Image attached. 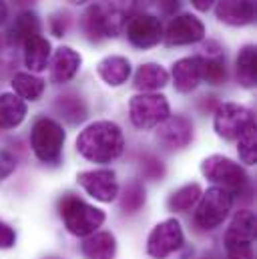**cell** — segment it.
Instances as JSON below:
<instances>
[{
	"label": "cell",
	"instance_id": "cell-1",
	"mask_svg": "<svg viewBox=\"0 0 257 259\" xmlns=\"http://www.w3.org/2000/svg\"><path fill=\"white\" fill-rule=\"evenodd\" d=\"M125 149L123 131L113 121H97L89 125L76 139V151L93 163H111Z\"/></svg>",
	"mask_w": 257,
	"mask_h": 259
},
{
	"label": "cell",
	"instance_id": "cell-2",
	"mask_svg": "<svg viewBox=\"0 0 257 259\" xmlns=\"http://www.w3.org/2000/svg\"><path fill=\"white\" fill-rule=\"evenodd\" d=\"M59 211L66 229L78 237L93 235L105 221V213L101 209L84 203L74 195H64L59 203Z\"/></svg>",
	"mask_w": 257,
	"mask_h": 259
},
{
	"label": "cell",
	"instance_id": "cell-3",
	"mask_svg": "<svg viewBox=\"0 0 257 259\" xmlns=\"http://www.w3.org/2000/svg\"><path fill=\"white\" fill-rule=\"evenodd\" d=\"M30 145L34 155L49 165H57L63 157V147H64V131L63 127L53 121V119H38L32 125V133H30Z\"/></svg>",
	"mask_w": 257,
	"mask_h": 259
},
{
	"label": "cell",
	"instance_id": "cell-4",
	"mask_svg": "<svg viewBox=\"0 0 257 259\" xmlns=\"http://www.w3.org/2000/svg\"><path fill=\"white\" fill-rule=\"evenodd\" d=\"M169 101L163 95L143 93L135 95L128 103V117L137 129H153L169 117Z\"/></svg>",
	"mask_w": 257,
	"mask_h": 259
},
{
	"label": "cell",
	"instance_id": "cell-5",
	"mask_svg": "<svg viewBox=\"0 0 257 259\" xmlns=\"http://www.w3.org/2000/svg\"><path fill=\"white\" fill-rule=\"evenodd\" d=\"M233 197L221 187H211L201 195V203L195 211V223L201 229H215L223 223L227 213L231 211Z\"/></svg>",
	"mask_w": 257,
	"mask_h": 259
},
{
	"label": "cell",
	"instance_id": "cell-6",
	"mask_svg": "<svg viewBox=\"0 0 257 259\" xmlns=\"http://www.w3.org/2000/svg\"><path fill=\"white\" fill-rule=\"evenodd\" d=\"M201 173L221 185V189L225 191H239L245 183H247V175L243 171V167H239L235 161H231L229 157H223V155H211L207 157L203 163H201Z\"/></svg>",
	"mask_w": 257,
	"mask_h": 259
},
{
	"label": "cell",
	"instance_id": "cell-7",
	"mask_svg": "<svg viewBox=\"0 0 257 259\" xmlns=\"http://www.w3.org/2000/svg\"><path fill=\"white\" fill-rule=\"evenodd\" d=\"M255 125L253 113L237 103H223L215 111V131L221 139L233 141L239 139L249 127Z\"/></svg>",
	"mask_w": 257,
	"mask_h": 259
},
{
	"label": "cell",
	"instance_id": "cell-8",
	"mask_svg": "<svg viewBox=\"0 0 257 259\" xmlns=\"http://www.w3.org/2000/svg\"><path fill=\"white\" fill-rule=\"evenodd\" d=\"M149 2L151 0H101L99 4H95L103 20L105 34L117 36L125 26V20L141 12V8H145Z\"/></svg>",
	"mask_w": 257,
	"mask_h": 259
},
{
	"label": "cell",
	"instance_id": "cell-9",
	"mask_svg": "<svg viewBox=\"0 0 257 259\" xmlns=\"http://www.w3.org/2000/svg\"><path fill=\"white\" fill-rule=\"evenodd\" d=\"M183 239L185 237H183L181 223L177 219H167L151 231L147 241V251L151 257L165 259L183 245Z\"/></svg>",
	"mask_w": 257,
	"mask_h": 259
},
{
	"label": "cell",
	"instance_id": "cell-10",
	"mask_svg": "<svg viewBox=\"0 0 257 259\" xmlns=\"http://www.w3.org/2000/svg\"><path fill=\"white\" fill-rule=\"evenodd\" d=\"M127 38L137 49H151L163 38V24L157 16L137 12L127 22Z\"/></svg>",
	"mask_w": 257,
	"mask_h": 259
},
{
	"label": "cell",
	"instance_id": "cell-11",
	"mask_svg": "<svg viewBox=\"0 0 257 259\" xmlns=\"http://www.w3.org/2000/svg\"><path fill=\"white\" fill-rule=\"evenodd\" d=\"M78 185L97 201L111 203L119 195V183L117 175L111 169H93V171H82L76 175Z\"/></svg>",
	"mask_w": 257,
	"mask_h": 259
},
{
	"label": "cell",
	"instance_id": "cell-12",
	"mask_svg": "<svg viewBox=\"0 0 257 259\" xmlns=\"http://www.w3.org/2000/svg\"><path fill=\"white\" fill-rule=\"evenodd\" d=\"M165 42L169 47H185V45H195L199 40H203L205 36V26L203 22L193 16V14H179L175 16L169 26L167 32L163 34Z\"/></svg>",
	"mask_w": 257,
	"mask_h": 259
},
{
	"label": "cell",
	"instance_id": "cell-13",
	"mask_svg": "<svg viewBox=\"0 0 257 259\" xmlns=\"http://www.w3.org/2000/svg\"><path fill=\"white\" fill-rule=\"evenodd\" d=\"M253 237H255V215H253V211L243 209L233 217V221L225 233V247H227V251L251 247Z\"/></svg>",
	"mask_w": 257,
	"mask_h": 259
},
{
	"label": "cell",
	"instance_id": "cell-14",
	"mask_svg": "<svg viewBox=\"0 0 257 259\" xmlns=\"http://www.w3.org/2000/svg\"><path fill=\"white\" fill-rule=\"evenodd\" d=\"M157 137L167 149H183L193 139L191 121L185 117H167L161 123Z\"/></svg>",
	"mask_w": 257,
	"mask_h": 259
},
{
	"label": "cell",
	"instance_id": "cell-15",
	"mask_svg": "<svg viewBox=\"0 0 257 259\" xmlns=\"http://www.w3.org/2000/svg\"><path fill=\"white\" fill-rule=\"evenodd\" d=\"M215 14L229 26H245L255 18V6L251 0H217Z\"/></svg>",
	"mask_w": 257,
	"mask_h": 259
},
{
	"label": "cell",
	"instance_id": "cell-16",
	"mask_svg": "<svg viewBox=\"0 0 257 259\" xmlns=\"http://www.w3.org/2000/svg\"><path fill=\"white\" fill-rule=\"evenodd\" d=\"M80 55L76 51H72L70 47H61L57 49L55 57H53V65H51V78L57 84H63L74 78V74L80 68Z\"/></svg>",
	"mask_w": 257,
	"mask_h": 259
},
{
	"label": "cell",
	"instance_id": "cell-17",
	"mask_svg": "<svg viewBox=\"0 0 257 259\" xmlns=\"http://www.w3.org/2000/svg\"><path fill=\"white\" fill-rule=\"evenodd\" d=\"M173 82L179 93H191L201 82L199 57H187L173 65Z\"/></svg>",
	"mask_w": 257,
	"mask_h": 259
},
{
	"label": "cell",
	"instance_id": "cell-18",
	"mask_svg": "<svg viewBox=\"0 0 257 259\" xmlns=\"http://www.w3.org/2000/svg\"><path fill=\"white\" fill-rule=\"evenodd\" d=\"M26 117V103L14 93L0 95V129H14Z\"/></svg>",
	"mask_w": 257,
	"mask_h": 259
},
{
	"label": "cell",
	"instance_id": "cell-19",
	"mask_svg": "<svg viewBox=\"0 0 257 259\" xmlns=\"http://www.w3.org/2000/svg\"><path fill=\"white\" fill-rule=\"evenodd\" d=\"M97 72L109 87H121L131 76V63L125 57H107L97 65Z\"/></svg>",
	"mask_w": 257,
	"mask_h": 259
},
{
	"label": "cell",
	"instance_id": "cell-20",
	"mask_svg": "<svg viewBox=\"0 0 257 259\" xmlns=\"http://www.w3.org/2000/svg\"><path fill=\"white\" fill-rule=\"evenodd\" d=\"M169 82V72L161 65H141L135 72V89L143 93H153Z\"/></svg>",
	"mask_w": 257,
	"mask_h": 259
},
{
	"label": "cell",
	"instance_id": "cell-21",
	"mask_svg": "<svg viewBox=\"0 0 257 259\" xmlns=\"http://www.w3.org/2000/svg\"><path fill=\"white\" fill-rule=\"evenodd\" d=\"M51 59V42L45 36H34L28 42H24V65L30 68V72H42L49 66Z\"/></svg>",
	"mask_w": 257,
	"mask_h": 259
},
{
	"label": "cell",
	"instance_id": "cell-22",
	"mask_svg": "<svg viewBox=\"0 0 257 259\" xmlns=\"http://www.w3.org/2000/svg\"><path fill=\"white\" fill-rule=\"evenodd\" d=\"M117 241L111 233H93L82 243V255L87 259H113Z\"/></svg>",
	"mask_w": 257,
	"mask_h": 259
},
{
	"label": "cell",
	"instance_id": "cell-23",
	"mask_svg": "<svg viewBox=\"0 0 257 259\" xmlns=\"http://www.w3.org/2000/svg\"><path fill=\"white\" fill-rule=\"evenodd\" d=\"M12 89L22 101H38L45 93V80L32 72H18L12 78Z\"/></svg>",
	"mask_w": 257,
	"mask_h": 259
},
{
	"label": "cell",
	"instance_id": "cell-24",
	"mask_svg": "<svg viewBox=\"0 0 257 259\" xmlns=\"http://www.w3.org/2000/svg\"><path fill=\"white\" fill-rule=\"evenodd\" d=\"M8 34H10L12 40H16L20 45L28 42L30 38H34V36L40 34V20H38V16L34 12H22L14 20V24L10 26V32Z\"/></svg>",
	"mask_w": 257,
	"mask_h": 259
},
{
	"label": "cell",
	"instance_id": "cell-25",
	"mask_svg": "<svg viewBox=\"0 0 257 259\" xmlns=\"http://www.w3.org/2000/svg\"><path fill=\"white\" fill-rule=\"evenodd\" d=\"M255 47L247 45L239 51L237 55V78L243 87L251 89L255 87L257 80V72H255Z\"/></svg>",
	"mask_w": 257,
	"mask_h": 259
},
{
	"label": "cell",
	"instance_id": "cell-26",
	"mask_svg": "<svg viewBox=\"0 0 257 259\" xmlns=\"http://www.w3.org/2000/svg\"><path fill=\"white\" fill-rule=\"evenodd\" d=\"M201 195L203 193H201L199 183H189V185H183L181 189H177L171 195L167 205H169L171 211H189L193 205H197Z\"/></svg>",
	"mask_w": 257,
	"mask_h": 259
},
{
	"label": "cell",
	"instance_id": "cell-27",
	"mask_svg": "<svg viewBox=\"0 0 257 259\" xmlns=\"http://www.w3.org/2000/svg\"><path fill=\"white\" fill-rule=\"evenodd\" d=\"M199 68H201V80L209 84H221L227 78L225 65L215 57H207V59L199 57Z\"/></svg>",
	"mask_w": 257,
	"mask_h": 259
},
{
	"label": "cell",
	"instance_id": "cell-28",
	"mask_svg": "<svg viewBox=\"0 0 257 259\" xmlns=\"http://www.w3.org/2000/svg\"><path fill=\"white\" fill-rule=\"evenodd\" d=\"M57 109L63 113V117L68 123H80L87 117V107L80 101V97H61L57 103Z\"/></svg>",
	"mask_w": 257,
	"mask_h": 259
},
{
	"label": "cell",
	"instance_id": "cell-29",
	"mask_svg": "<svg viewBox=\"0 0 257 259\" xmlns=\"http://www.w3.org/2000/svg\"><path fill=\"white\" fill-rule=\"evenodd\" d=\"M255 143H257V135H255V125L249 127L245 131L241 137H239V157L245 165H255L257 161V149H255Z\"/></svg>",
	"mask_w": 257,
	"mask_h": 259
},
{
	"label": "cell",
	"instance_id": "cell-30",
	"mask_svg": "<svg viewBox=\"0 0 257 259\" xmlns=\"http://www.w3.org/2000/svg\"><path fill=\"white\" fill-rule=\"evenodd\" d=\"M143 203H145V189H143V185L131 183L127 189H125V193H123L121 207L127 213H135V211H139L143 207Z\"/></svg>",
	"mask_w": 257,
	"mask_h": 259
},
{
	"label": "cell",
	"instance_id": "cell-31",
	"mask_svg": "<svg viewBox=\"0 0 257 259\" xmlns=\"http://www.w3.org/2000/svg\"><path fill=\"white\" fill-rule=\"evenodd\" d=\"M14 169H16V159H14V155L2 149V151H0V181L6 179Z\"/></svg>",
	"mask_w": 257,
	"mask_h": 259
},
{
	"label": "cell",
	"instance_id": "cell-32",
	"mask_svg": "<svg viewBox=\"0 0 257 259\" xmlns=\"http://www.w3.org/2000/svg\"><path fill=\"white\" fill-rule=\"evenodd\" d=\"M143 173H145L149 179H159V177H163L165 169H163L161 161H157V159H153V157H147L145 163H143Z\"/></svg>",
	"mask_w": 257,
	"mask_h": 259
},
{
	"label": "cell",
	"instance_id": "cell-33",
	"mask_svg": "<svg viewBox=\"0 0 257 259\" xmlns=\"http://www.w3.org/2000/svg\"><path fill=\"white\" fill-rule=\"evenodd\" d=\"M14 241H16L14 229L8 223L0 221V249H10L14 245Z\"/></svg>",
	"mask_w": 257,
	"mask_h": 259
},
{
	"label": "cell",
	"instance_id": "cell-34",
	"mask_svg": "<svg viewBox=\"0 0 257 259\" xmlns=\"http://www.w3.org/2000/svg\"><path fill=\"white\" fill-rule=\"evenodd\" d=\"M157 4L161 8V12L167 14V16H173L179 8V0H157Z\"/></svg>",
	"mask_w": 257,
	"mask_h": 259
},
{
	"label": "cell",
	"instance_id": "cell-35",
	"mask_svg": "<svg viewBox=\"0 0 257 259\" xmlns=\"http://www.w3.org/2000/svg\"><path fill=\"white\" fill-rule=\"evenodd\" d=\"M229 257L227 259H253V253H251V247H241V249H231L227 251Z\"/></svg>",
	"mask_w": 257,
	"mask_h": 259
},
{
	"label": "cell",
	"instance_id": "cell-36",
	"mask_svg": "<svg viewBox=\"0 0 257 259\" xmlns=\"http://www.w3.org/2000/svg\"><path fill=\"white\" fill-rule=\"evenodd\" d=\"M217 0H191V4L199 10V12H207Z\"/></svg>",
	"mask_w": 257,
	"mask_h": 259
},
{
	"label": "cell",
	"instance_id": "cell-37",
	"mask_svg": "<svg viewBox=\"0 0 257 259\" xmlns=\"http://www.w3.org/2000/svg\"><path fill=\"white\" fill-rule=\"evenodd\" d=\"M8 18V8L4 2H0V24H4V20Z\"/></svg>",
	"mask_w": 257,
	"mask_h": 259
},
{
	"label": "cell",
	"instance_id": "cell-38",
	"mask_svg": "<svg viewBox=\"0 0 257 259\" xmlns=\"http://www.w3.org/2000/svg\"><path fill=\"white\" fill-rule=\"evenodd\" d=\"M70 4H74V6H78V4H84V2H89V0H68Z\"/></svg>",
	"mask_w": 257,
	"mask_h": 259
}]
</instances>
